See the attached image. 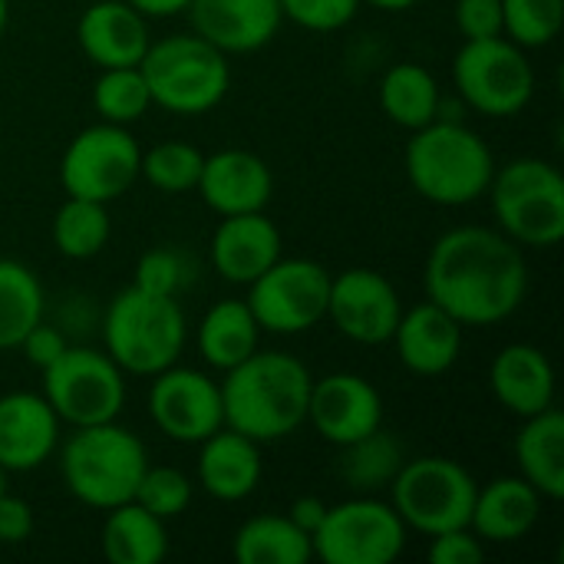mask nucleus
<instances>
[{"label": "nucleus", "instance_id": "1", "mask_svg": "<svg viewBox=\"0 0 564 564\" xmlns=\"http://www.w3.org/2000/svg\"><path fill=\"white\" fill-rule=\"evenodd\" d=\"M423 284L426 297L449 311L463 327H486L522 307L529 294V264L509 235L463 225L436 238Z\"/></svg>", "mask_w": 564, "mask_h": 564}, {"label": "nucleus", "instance_id": "40", "mask_svg": "<svg viewBox=\"0 0 564 564\" xmlns=\"http://www.w3.org/2000/svg\"><path fill=\"white\" fill-rule=\"evenodd\" d=\"M430 564H479L486 558V542L466 525V529H449L440 535H430Z\"/></svg>", "mask_w": 564, "mask_h": 564}, {"label": "nucleus", "instance_id": "31", "mask_svg": "<svg viewBox=\"0 0 564 564\" xmlns=\"http://www.w3.org/2000/svg\"><path fill=\"white\" fill-rule=\"evenodd\" d=\"M403 463H406V456H403L400 440L383 433V426H377L373 433L340 446L337 473H340L344 486L357 489L360 496H370V492L390 486Z\"/></svg>", "mask_w": 564, "mask_h": 564}, {"label": "nucleus", "instance_id": "22", "mask_svg": "<svg viewBox=\"0 0 564 564\" xmlns=\"http://www.w3.org/2000/svg\"><path fill=\"white\" fill-rule=\"evenodd\" d=\"M390 340L397 344V357L410 373L440 377L463 354V324L426 297L423 304L400 314Z\"/></svg>", "mask_w": 564, "mask_h": 564}, {"label": "nucleus", "instance_id": "32", "mask_svg": "<svg viewBox=\"0 0 564 564\" xmlns=\"http://www.w3.org/2000/svg\"><path fill=\"white\" fill-rule=\"evenodd\" d=\"M50 235H53V248L63 258L89 261L106 248V241L112 235V221H109V212H106L102 202L66 195V202L53 215Z\"/></svg>", "mask_w": 564, "mask_h": 564}, {"label": "nucleus", "instance_id": "35", "mask_svg": "<svg viewBox=\"0 0 564 564\" xmlns=\"http://www.w3.org/2000/svg\"><path fill=\"white\" fill-rule=\"evenodd\" d=\"M202 165H205V152H198L192 142L169 139L142 152L139 175L165 195H185L198 185Z\"/></svg>", "mask_w": 564, "mask_h": 564}, {"label": "nucleus", "instance_id": "4", "mask_svg": "<svg viewBox=\"0 0 564 564\" xmlns=\"http://www.w3.org/2000/svg\"><path fill=\"white\" fill-rule=\"evenodd\" d=\"M149 469L142 440L116 420L96 426H76L63 443L59 473L66 489L89 509H116L135 499L139 479Z\"/></svg>", "mask_w": 564, "mask_h": 564}, {"label": "nucleus", "instance_id": "27", "mask_svg": "<svg viewBox=\"0 0 564 564\" xmlns=\"http://www.w3.org/2000/svg\"><path fill=\"white\" fill-rule=\"evenodd\" d=\"M102 555L112 564H159L169 552L165 522L142 509L135 499L106 509L102 522Z\"/></svg>", "mask_w": 564, "mask_h": 564}, {"label": "nucleus", "instance_id": "34", "mask_svg": "<svg viewBox=\"0 0 564 564\" xmlns=\"http://www.w3.org/2000/svg\"><path fill=\"white\" fill-rule=\"evenodd\" d=\"M93 106L99 112L102 122H116V126H132L139 122L149 106V86L142 79L139 66H116V69H102L96 86H93Z\"/></svg>", "mask_w": 564, "mask_h": 564}, {"label": "nucleus", "instance_id": "44", "mask_svg": "<svg viewBox=\"0 0 564 564\" xmlns=\"http://www.w3.org/2000/svg\"><path fill=\"white\" fill-rule=\"evenodd\" d=\"M324 516H327V502L317 499V496H301V499H294L291 509H288V519H291L297 529H304L307 535L317 532V525L324 522Z\"/></svg>", "mask_w": 564, "mask_h": 564}, {"label": "nucleus", "instance_id": "24", "mask_svg": "<svg viewBox=\"0 0 564 564\" xmlns=\"http://www.w3.org/2000/svg\"><path fill=\"white\" fill-rule=\"evenodd\" d=\"M542 516V496L522 476H499L489 486H479L469 529L492 545H509L525 539Z\"/></svg>", "mask_w": 564, "mask_h": 564}, {"label": "nucleus", "instance_id": "29", "mask_svg": "<svg viewBox=\"0 0 564 564\" xmlns=\"http://www.w3.org/2000/svg\"><path fill=\"white\" fill-rule=\"evenodd\" d=\"M231 555L238 564H307L314 545L288 516H254L235 532Z\"/></svg>", "mask_w": 564, "mask_h": 564}, {"label": "nucleus", "instance_id": "46", "mask_svg": "<svg viewBox=\"0 0 564 564\" xmlns=\"http://www.w3.org/2000/svg\"><path fill=\"white\" fill-rule=\"evenodd\" d=\"M360 3H373L380 10H390V13H400V10H410L416 0H360Z\"/></svg>", "mask_w": 564, "mask_h": 564}, {"label": "nucleus", "instance_id": "30", "mask_svg": "<svg viewBox=\"0 0 564 564\" xmlns=\"http://www.w3.org/2000/svg\"><path fill=\"white\" fill-rule=\"evenodd\" d=\"M380 106L390 116V122H397L400 129H423L440 116L443 106V93L436 76L420 66V63H397L383 73L380 83Z\"/></svg>", "mask_w": 564, "mask_h": 564}, {"label": "nucleus", "instance_id": "20", "mask_svg": "<svg viewBox=\"0 0 564 564\" xmlns=\"http://www.w3.org/2000/svg\"><path fill=\"white\" fill-rule=\"evenodd\" d=\"M192 26L221 53H254L268 46L281 26L278 0H192Z\"/></svg>", "mask_w": 564, "mask_h": 564}, {"label": "nucleus", "instance_id": "47", "mask_svg": "<svg viewBox=\"0 0 564 564\" xmlns=\"http://www.w3.org/2000/svg\"><path fill=\"white\" fill-rule=\"evenodd\" d=\"M7 20H10V0H0V36L7 30Z\"/></svg>", "mask_w": 564, "mask_h": 564}, {"label": "nucleus", "instance_id": "39", "mask_svg": "<svg viewBox=\"0 0 564 564\" xmlns=\"http://www.w3.org/2000/svg\"><path fill=\"white\" fill-rule=\"evenodd\" d=\"M135 288L149 291V294H165V297H175L178 288L185 284V261L178 251L172 248H152L139 258L135 264V278H132Z\"/></svg>", "mask_w": 564, "mask_h": 564}, {"label": "nucleus", "instance_id": "33", "mask_svg": "<svg viewBox=\"0 0 564 564\" xmlns=\"http://www.w3.org/2000/svg\"><path fill=\"white\" fill-rule=\"evenodd\" d=\"M43 321V288L36 274L10 258H0V350L20 347L30 327Z\"/></svg>", "mask_w": 564, "mask_h": 564}, {"label": "nucleus", "instance_id": "5", "mask_svg": "<svg viewBox=\"0 0 564 564\" xmlns=\"http://www.w3.org/2000/svg\"><path fill=\"white\" fill-rule=\"evenodd\" d=\"M185 314L175 297L149 294L135 284L119 291L102 317L106 354L122 373L155 377L178 364L185 350Z\"/></svg>", "mask_w": 564, "mask_h": 564}, {"label": "nucleus", "instance_id": "7", "mask_svg": "<svg viewBox=\"0 0 564 564\" xmlns=\"http://www.w3.org/2000/svg\"><path fill=\"white\" fill-rule=\"evenodd\" d=\"M489 195L499 231L516 245L555 248L564 238V175L558 165L535 155L512 159L502 169L496 165Z\"/></svg>", "mask_w": 564, "mask_h": 564}, {"label": "nucleus", "instance_id": "12", "mask_svg": "<svg viewBox=\"0 0 564 564\" xmlns=\"http://www.w3.org/2000/svg\"><path fill=\"white\" fill-rule=\"evenodd\" d=\"M142 149L129 126L96 122L73 135L59 159V182L66 195L89 202H116L139 178Z\"/></svg>", "mask_w": 564, "mask_h": 564}, {"label": "nucleus", "instance_id": "41", "mask_svg": "<svg viewBox=\"0 0 564 564\" xmlns=\"http://www.w3.org/2000/svg\"><path fill=\"white\" fill-rule=\"evenodd\" d=\"M456 26L466 40L506 36L502 0H456Z\"/></svg>", "mask_w": 564, "mask_h": 564}, {"label": "nucleus", "instance_id": "25", "mask_svg": "<svg viewBox=\"0 0 564 564\" xmlns=\"http://www.w3.org/2000/svg\"><path fill=\"white\" fill-rule=\"evenodd\" d=\"M198 486L218 502H241L261 482V443L221 426L198 443Z\"/></svg>", "mask_w": 564, "mask_h": 564}, {"label": "nucleus", "instance_id": "37", "mask_svg": "<svg viewBox=\"0 0 564 564\" xmlns=\"http://www.w3.org/2000/svg\"><path fill=\"white\" fill-rule=\"evenodd\" d=\"M135 502L149 509L152 516H159L162 522H172L192 506V479L182 469L149 463V469L139 479Z\"/></svg>", "mask_w": 564, "mask_h": 564}, {"label": "nucleus", "instance_id": "9", "mask_svg": "<svg viewBox=\"0 0 564 564\" xmlns=\"http://www.w3.org/2000/svg\"><path fill=\"white\" fill-rule=\"evenodd\" d=\"M453 83L459 96L482 116H519L535 93V69L525 46L509 36L466 40L453 59Z\"/></svg>", "mask_w": 564, "mask_h": 564}, {"label": "nucleus", "instance_id": "36", "mask_svg": "<svg viewBox=\"0 0 564 564\" xmlns=\"http://www.w3.org/2000/svg\"><path fill=\"white\" fill-rule=\"evenodd\" d=\"M564 0H502L506 36L519 46H549L562 33Z\"/></svg>", "mask_w": 564, "mask_h": 564}, {"label": "nucleus", "instance_id": "48", "mask_svg": "<svg viewBox=\"0 0 564 564\" xmlns=\"http://www.w3.org/2000/svg\"><path fill=\"white\" fill-rule=\"evenodd\" d=\"M3 489H7V473L0 469V492H3Z\"/></svg>", "mask_w": 564, "mask_h": 564}, {"label": "nucleus", "instance_id": "26", "mask_svg": "<svg viewBox=\"0 0 564 564\" xmlns=\"http://www.w3.org/2000/svg\"><path fill=\"white\" fill-rule=\"evenodd\" d=\"M516 459L542 499H564V416L555 406L525 420L516 436Z\"/></svg>", "mask_w": 564, "mask_h": 564}, {"label": "nucleus", "instance_id": "42", "mask_svg": "<svg viewBox=\"0 0 564 564\" xmlns=\"http://www.w3.org/2000/svg\"><path fill=\"white\" fill-rule=\"evenodd\" d=\"M33 509L26 499L10 496L7 489L0 492V545H23L33 535Z\"/></svg>", "mask_w": 564, "mask_h": 564}, {"label": "nucleus", "instance_id": "17", "mask_svg": "<svg viewBox=\"0 0 564 564\" xmlns=\"http://www.w3.org/2000/svg\"><path fill=\"white\" fill-rule=\"evenodd\" d=\"M205 205L215 215H245L264 212L274 195V175L268 162L248 149H221L205 155L198 185Z\"/></svg>", "mask_w": 564, "mask_h": 564}, {"label": "nucleus", "instance_id": "13", "mask_svg": "<svg viewBox=\"0 0 564 564\" xmlns=\"http://www.w3.org/2000/svg\"><path fill=\"white\" fill-rule=\"evenodd\" d=\"M330 274L311 258H278L248 284V307L268 334H304L327 317Z\"/></svg>", "mask_w": 564, "mask_h": 564}, {"label": "nucleus", "instance_id": "23", "mask_svg": "<svg viewBox=\"0 0 564 564\" xmlns=\"http://www.w3.org/2000/svg\"><path fill=\"white\" fill-rule=\"evenodd\" d=\"M489 383L496 400L512 416H535L549 406H555V370L545 350L532 344H509L496 354Z\"/></svg>", "mask_w": 564, "mask_h": 564}, {"label": "nucleus", "instance_id": "10", "mask_svg": "<svg viewBox=\"0 0 564 564\" xmlns=\"http://www.w3.org/2000/svg\"><path fill=\"white\" fill-rule=\"evenodd\" d=\"M43 397L73 430L109 423L126 406V373L106 350L66 347L43 370Z\"/></svg>", "mask_w": 564, "mask_h": 564}, {"label": "nucleus", "instance_id": "19", "mask_svg": "<svg viewBox=\"0 0 564 564\" xmlns=\"http://www.w3.org/2000/svg\"><path fill=\"white\" fill-rule=\"evenodd\" d=\"M79 50L99 69L139 66L149 50V23L129 0H96L76 23Z\"/></svg>", "mask_w": 564, "mask_h": 564}, {"label": "nucleus", "instance_id": "15", "mask_svg": "<svg viewBox=\"0 0 564 564\" xmlns=\"http://www.w3.org/2000/svg\"><path fill=\"white\" fill-rule=\"evenodd\" d=\"M400 314L403 301L387 274L373 268H347L340 274H330L327 317L354 344H387L400 324Z\"/></svg>", "mask_w": 564, "mask_h": 564}, {"label": "nucleus", "instance_id": "43", "mask_svg": "<svg viewBox=\"0 0 564 564\" xmlns=\"http://www.w3.org/2000/svg\"><path fill=\"white\" fill-rule=\"evenodd\" d=\"M66 347H69L66 337H63L56 327H46L43 321H40L36 327H30L26 337L20 340V350H23L26 364H30V367H40V370H46Z\"/></svg>", "mask_w": 564, "mask_h": 564}, {"label": "nucleus", "instance_id": "38", "mask_svg": "<svg viewBox=\"0 0 564 564\" xmlns=\"http://www.w3.org/2000/svg\"><path fill=\"white\" fill-rule=\"evenodd\" d=\"M278 3H281L284 20H291L304 30H314V33L340 30L360 10V0H278Z\"/></svg>", "mask_w": 564, "mask_h": 564}, {"label": "nucleus", "instance_id": "18", "mask_svg": "<svg viewBox=\"0 0 564 564\" xmlns=\"http://www.w3.org/2000/svg\"><path fill=\"white\" fill-rule=\"evenodd\" d=\"M59 443V416L43 393L13 390L0 397V469L30 473L43 466Z\"/></svg>", "mask_w": 564, "mask_h": 564}, {"label": "nucleus", "instance_id": "6", "mask_svg": "<svg viewBox=\"0 0 564 564\" xmlns=\"http://www.w3.org/2000/svg\"><path fill=\"white\" fill-rule=\"evenodd\" d=\"M139 69L152 106H162L175 116H202L215 109L231 86L228 53L198 33H172L159 43H149Z\"/></svg>", "mask_w": 564, "mask_h": 564}, {"label": "nucleus", "instance_id": "45", "mask_svg": "<svg viewBox=\"0 0 564 564\" xmlns=\"http://www.w3.org/2000/svg\"><path fill=\"white\" fill-rule=\"evenodd\" d=\"M142 17H175L182 13L192 0H129Z\"/></svg>", "mask_w": 564, "mask_h": 564}, {"label": "nucleus", "instance_id": "8", "mask_svg": "<svg viewBox=\"0 0 564 564\" xmlns=\"http://www.w3.org/2000/svg\"><path fill=\"white\" fill-rule=\"evenodd\" d=\"M476 492L479 482L456 459L420 456L400 466L397 479L390 482V506L406 529L440 535L469 525Z\"/></svg>", "mask_w": 564, "mask_h": 564}, {"label": "nucleus", "instance_id": "21", "mask_svg": "<svg viewBox=\"0 0 564 564\" xmlns=\"http://www.w3.org/2000/svg\"><path fill=\"white\" fill-rule=\"evenodd\" d=\"M281 231L264 212L225 215L212 235V268L231 284H251L281 258Z\"/></svg>", "mask_w": 564, "mask_h": 564}, {"label": "nucleus", "instance_id": "2", "mask_svg": "<svg viewBox=\"0 0 564 564\" xmlns=\"http://www.w3.org/2000/svg\"><path fill=\"white\" fill-rule=\"evenodd\" d=\"M311 370L284 350H254L238 367L225 370L221 413L225 426L254 440L274 443L307 423Z\"/></svg>", "mask_w": 564, "mask_h": 564}, {"label": "nucleus", "instance_id": "16", "mask_svg": "<svg viewBox=\"0 0 564 564\" xmlns=\"http://www.w3.org/2000/svg\"><path fill=\"white\" fill-rule=\"evenodd\" d=\"M307 423L321 440L347 446L383 426V397L360 373H330L311 383Z\"/></svg>", "mask_w": 564, "mask_h": 564}, {"label": "nucleus", "instance_id": "3", "mask_svg": "<svg viewBox=\"0 0 564 564\" xmlns=\"http://www.w3.org/2000/svg\"><path fill=\"white\" fill-rule=\"evenodd\" d=\"M406 175L413 188L446 208L473 205L489 192L496 159L482 135L463 119H433L406 142Z\"/></svg>", "mask_w": 564, "mask_h": 564}, {"label": "nucleus", "instance_id": "11", "mask_svg": "<svg viewBox=\"0 0 564 564\" xmlns=\"http://www.w3.org/2000/svg\"><path fill=\"white\" fill-rule=\"evenodd\" d=\"M311 545L314 558L327 564H393L403 555L406 525L390 502L357 496L327 506Z\"/></svg>", "mask_w": 564, "mask_h": 564}, {"label": "nucleus", "instance_id": "14", "mask_svg": "<svg viewBox=\"0 0 564 564\" xmlns=\"http://www.w3.org/2000/svg\"><path fill=\"white\" fill-rule=\"evenodd\" d=\"M149 416L175 443H202L225 426L221 387L202 370L165 367L149 387Z\"/></svg>", "mask_w": 564, "mask_h": 564}, {"label": "nucleus", "instance_id": "28", "mask_svg": "<svg viewBox=\"0 0 564 564\" xmlns=\"http://www.w3.org/2000/svg\"><path fill=\"white\" fill-rule=\"evenodd\" d=\"M258 321L248 301H218L198 324V354L215 370H231L258 350Z\"/></svg>", "mask_w": 564, "mask_h": 564}]
</instances>
